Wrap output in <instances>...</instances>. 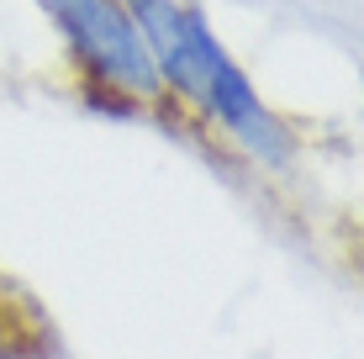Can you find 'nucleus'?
I'll return each mask as SVG.
<instances>
[{"mask_svg": "<svg viewBox=\"0 0 364 359\" xmlns=\"http://www.w3.org/2000/svg\"><path fill=\"white\" fill-rule=\"evenodd\" d=\"M37 6L64 27L69 48L90 64L95 80L117 85L132 101H148V95L164 90L143 37H137V27L122 11V0H37Z\"/></svg>", "mask_w": 364, "mask_h": 359, "instance_id": "nucleus-2", "label": "nucleus"}, {"mask_svg": "<svg viewBox=\"0 0 364 359\" xmlns=\"http://www.w3.org/2000/svg\"><path fill=\"white\" fill-rule=\"evenodd\" d=\"M0 359H58V328L6 275H0Z\"/></svg>", "mask_w": 364, "mask_h": 359, "instance_id": "nucleus-3", "label": "nucleus"}, {"mask_svg": "<svg viewBox=\"0 0 364 359\" xmlns=\"http://www.w3.org/2000/svg\"><path fill=\"white\" fill-rule=\"evenodd\" d=\"M122 11H127V21L137 27V37H143L148 58H154V69H159V85L174 80V90L196 111H206L259 164H269V169L291 164V154H296L291 127L259 101L248 74L237 69L232 53L217 43L206 11L185 6V0H127Z\"/></svg>", "mask_w": 364, "mask_h": 359, "instance_id": "nucleus-1", "label": "nucleus"}]
</instances>
